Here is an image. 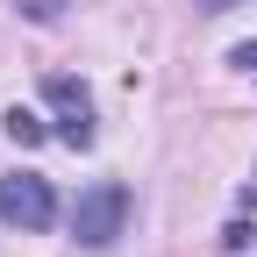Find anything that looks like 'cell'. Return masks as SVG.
<instances>
[{"label": "cell", "instance_id": "cell-3", "mask_svg": "<svg viewBox=\"0 0 257 257\" xmlns=\"http://www.w3.org/2000/svg\"><path fill=\"white\" fill-rule=\"evenodd\" d=\"M43 100L57 107V143H72V150H93V93L79 79H43Z\"/></svg>", "mask_w": 257, "mask_h": 257}, {"label": "cell", "instance_id": "cell-7", "mask_svg": "<svg viewBox=\"0 0 257 257\" xmlns=\"http://www.w3.org/2000/svg\"><path fill=\"white\" fill-rule=\"evenodd\" d=\"M229 64H236V72H257V43H236V50H229Z\"/></svg>", "mask_w": 257, "mask_h": 257}, {"label": "cell", "instance_id": "cell-2", "mask_svg": "<svg viewBox=\"0 0 257 257\" xmlns=\"http://www.w3.org/2000/svg\"><path fill=\"white\" fill-rule=\"evenodd\" d=\"M0 221H15V229H50V221H57V193H50V179H36V172L0 179Z\"/></svg>", "mask_w": 257, "mask_h": 257}, {"label": "cell", "instance_id": "cell-1", "mask_svg": "<svg viewBox=\"0 0 257 257\" xmlns=\"http://www.w3.org/2000/svg\"><path fill=\"white\" fill-rule=\"evenodd\" d=\"M121 229H128V186L100 179L93 193H79V207H72V236H79L86 250H107Z\"/></svg>", "mask_w": 257, "mask_h": 257}, {"label": "cell", "instance_id": "cell-4", "mask_svg": "<svg viewBox=\"0 0 257 257\" xmlns=\"http://www.w3.org/2000/svg\"><path fill=\"white\" fill-rule=\"evenodd\" d=\"M0 128H8V136H15L22 150H29V143H43V121L29 114V107H8V114H0Z\"/></svg>", "mask_w": 257, "mask_h": 257}, {"label": "cell", "instance_id": "cell-5", "mask_svg": "<svg viewBox=\"0 0 257 257\" xmlns=\"http://www.w3.org/2000/svg\"><path fill=\"white\" fill-rule=\"evenodd\" d=\"M257 243V221H229V236H221V250H250Z\"/></svg>", "mask_w": 257, "mask_h": 257}, {"label": "cell", "instance_id": "cell-8", "mask_svg": "<svg viewBox=\"0 0 257 257\" xmlns=\"http://www.w3.org/2000/svg\"><path fill=\"white\" fill-rule=\"evenodd\" d=\"M193 8H200V15H229L236 0H193Z\"/></svg>", "mask_w": 257, "mask_h": 257}, {"label": "cell", "instance_id": "cell-6", "mask_svg": "<svg viewBox=\"0 0 257 257\" xmlns=\"http://www.w3.org/2000/svg\"><path fill=\"white\" fill-rule=\"evenodd\" d=\"M22 15H29V22H57V15H64V0H22Z\"/></svg>", "mask_w": 257, "mask_h": 257}]
</instances>
